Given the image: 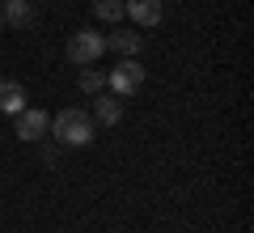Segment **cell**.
Segmentation results:
<instances>
[{
	"label": "cell",
	"mask_w": 254,
	"mask_h": 233,
	"mask_svg": "<svg viewBox=\"0 0 254 233\" xmlns=\"http://www.w3.org/2000/svg\"><path fill=\"white\" fill-rule=\"evenodd\" d=\"M106 51V38L93 34V30H76L72 38H68V47H64V55H68V64H81V68H89V64H98V55Z\"/></svg>",
	"instance_id": "2"
},
{
	"label": "cell",
	"mask_w": 254,
	"mask_h": 233,
	"mask_svg": "<svg viewBox=\"0 0 254 233\" xmlns=\"http://www.w3.org/2000/svg\"><path fill=\"white\" fill-rule=\"evenodd\" d=\"M0 110L4 115H21L26 110V89L17 81H0Z\"/></svg>",
	"instance_id": "7"
},
{
	"label": "cell",
	"mask_w": 254,
	"mask_h": 233,
	"mask_svg": "<svg viewBox=\"0 0 254 233\" xmlns=\"http://www.w3.org/2000/svg\"><path fill=\"white\" fill-rule=\"evenodd\" d=\"M51 127H55V140H60V144H72V149H81V144L93 140V119L85 115L81 106L60 110V115L51 119Z\"/></svg>",
	"instance_id": "1"
},
{
	"label": "cell",
	"mask_w": 254,
	"mask_h": 233,
	"mask_svg": "<svg viewBox=\"0 0 254 233\" xmlns=\"http://www.w3.org/2000/svg\"><path fill=\"white\" fill-rule=\"evenodd\" d=\"M47 127H51V115L47 110H21L17 115V136L21 140H43Z\"/></svg>",
	"instance_id": "5"
},
{
	"label": "cell",
	"mask_w": 254,
	"mask_h": 233,
	"mask_svg": "<svg viewBox=\"0 0 254 233\" xmlns=\"http://www.w3.org/2000/svg\"><path fill=\"white\" fill-rule=\"evenodd\" d=\"M0 26H4V17H0Z\"/></svg>",
	"instance_id": "12"
},
{
	"label": "cell",
	"mask_w": 254,
	"mask_h": 233,
	"mask_svg": "<svg viewBox=\"0 0 254 233\" xmlns=\"http://www.w3.org/2000/svg\"><path fill=\"white\" fill-rule=\"evenodd\" d=\"M123 17H131L136 26H157L161 21V0H123Z\"/></svg>",
	"instance_id": "4"
},
{
	"label": "cell",
	"mask_w": 254,
	"mask_h": 233,
	"mask_svg": "<svg viewBox=\"0 0 254 233\" xmlns=\"http://www.w3.org/2000/svg\"><path fill=\"white\" fill-rule=\"evenodd\" d=\"M106 47H110V51H119L123 60H131V55H140V47H144V34H110Z\"/></svg>",
	"instance_id": "8"
},
{
	"label": "cell",
	"mask_w": 254,
	"mask_h": 233,
	"mask_svg": "<svg viewBox=\"0 0 254 233\" xmlns=\"http://www.w3.org/2000/svg\"><path fill=\"white\" fill-rule=\"evenodd\" d=\"M106 85L115 89V98H131V93H136L140 85H144V68L136 64V55L119 64V68H115V72L106 77Z\"/></svg>",
	"instance_id": "3"
},
{
	"label": "cell",
	"mask_w": 254,
	"mask_h": 233,
	"mask_svg": "<svg viewBox=\"0 0 254 233\" xmlns=\"http://www.w3.org/2000/svg\"><path fill=\"white\" fill-rule=\"evenodd\" d=\"M93 13H98V21H123V0H98Z\"/></svg>",
	"instance_id": "10"
},
{
	"label": "cell",
	"mask_w": 254,
	"mask_h": 233,
	"mask_svg": "<svg viewBox=\"0 0 254 233\" xmlns=\"http://www.w3.org/2000/svg\"><path fill=\"white\" fill-rule=\"evenodd\" d=\"M0 17L9 21V26H30V21H34V4H30V0H9Z\"/></svg>",
	"instance_id": "9"
},
{
	"label": "cell",
	"mask_w": 254,
	"mask_h": 233,
	"mask_svg": "<svg viewBox=\"0 0 254 233\" xmlns=\"http://www.w3.org/2000/svg\"><path fill=\"white\" fill-rule=\"evenodd\" d=\"M81 89L85 93H102L106 89V72H93V64H89V68L81 72Z\"/></svg>",
	"instance_id": "11"
},
{
	"label": "cell",
	"mask_w": 254,
	"mask_h": 233,
	"mask_svg": "<svg viewBox=\"0 0 254 233\" xmlns=\"http://www.w3.org/2000/svg\"><path fill=\"white\" fill-rule=\"evenodd\" d=\"M119 119H123V98H115V93H102V98H93V123L115 127Z\"/></svg>",
	"instance_id": "6"
}]
</instances>
